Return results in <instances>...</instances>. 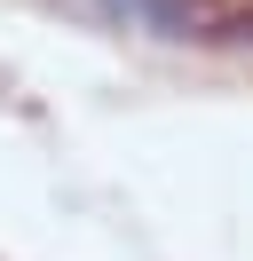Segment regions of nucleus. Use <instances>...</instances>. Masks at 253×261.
Returning <instances> with one entry per match:
<instances>
[{"label":"nucleus","instance_id":"1","mask_svg":"<svg viewBox=\"0 0 253 261\" xmlns=\"http://www.w3.org/2000/svg\"><path fill=\"white\" fill-rule=\"evenodd\" d=\"M230 40H253V16H237V24H230Z\"/></svg>","mask_w":253,"mask_h":261}]
</instances>
